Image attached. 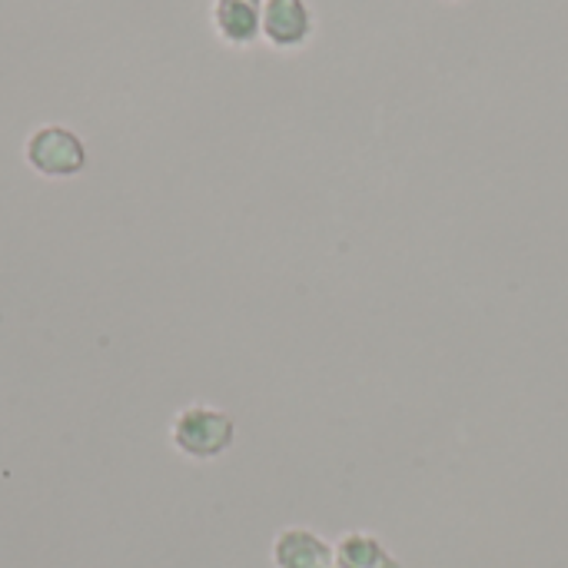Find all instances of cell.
<instances>
[{"mask_svg":"<svg viewBox=\"0 0 568 568\" xmlns=\"http://www.w3.org/2000/svg\"><path fill=\"white\" fill-rule=\"evenodd\" d=\"M233 436H236L233 419L210 406H190L173 423L176 449L193 459H216L220 453H226L233 446Z\"/></svg>","mask_w":568,"mask_h":568,"instance_id":"6da1fadb","label":"cell"},{"mask_svg":"<svg viewBox=\"0 0 568 568\" xmlns=\"http://www.w3.org/2000/svg\"><path fill=\"white\" fill-rule=\"evenodd\" d=\"M27 163L43 176H73L87 163V150L67 126H40L27 140Z\"/></svg>","mask_w":568,"mask_h":568,"instance_id":"7a4b0ae2","label":"cell"},{"mask_svg":"<svg viewBox=\"0 0 568 568\" xmlns=\"http://www.w3.org/2000/svg\"><path fill=\"white\" fill-rule=\"evenodd\" d=\"M263 33L273 47H300L313 33V13L306 0H266Z\"/></svg>","mask_w":568,"mask_h":568,"instance_id":"3957f363","label":"cell"},{"mask_svg":"<svg viewBox=\"0 0 568 568\" xmlns=\"http://www.w3.org/2000/svg\"><path fill=\"white\" fill-rule=\"evenodd\" d=\"M213 20L226 43H253L263 30V0H216Z\"/></svg>","mask_w":568,"mask_h":568,"instance_id":"277c9868","label":"cell"},{"mask_svg":"<svg viewBox=\"0 0 568 568\" xmlns=\"http://www.w3.org/2000/svg\"><path fill=\"white\" fill-rule=\"evenodd\" d=\"M273 559L280 568H329L333 566V549L313 536L310 529H286L276 539Z\"/></svg>","mask_w":568,"mask_h":568,"instance_id":"5b68a950","label":"cell"},{"mask_svg":"<svg viewBox=\"0 0 568 568\" xmlns=\"http://www.w3.org/2000/svg\"><path fill=\"white\" fill-rule=\"evenodd\" d=\"M336 562L339 568H399V562L383 549V542L363 532H349L336 546Z\"/></svg>","mask_w":568,"mask_h":568,"instance_id":"8992f818","label":"cell"}]
</instances>
